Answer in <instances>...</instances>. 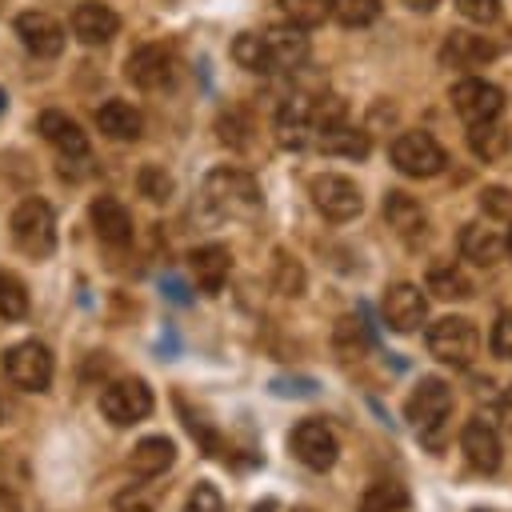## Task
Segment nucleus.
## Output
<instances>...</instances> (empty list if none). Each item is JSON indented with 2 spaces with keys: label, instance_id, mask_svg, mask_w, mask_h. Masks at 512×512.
I'll return each instance as SVG.
<instances>
[{
  "label": "nucleus",
  "instance_id": "nucleus-1",
  "mask_svg": "<svg viewBox=\"0 0 512 512\" xmlns=\"http://www.w3.org/2000/svg\"><path fill=\"white\" fill-rule=\"evenodd\" d=\"M404 416L412 420L420 444L432 448V452H440L444 440H448V424H452V388H448V380L420 376V384L404 400Z\"/></svg>",
  "mask_w": 512,
  "mask_h": 512
},
{
  "label": "nucleus",
  "instance_id": "nucleus-2",
  "mask_svg": "<svg viewBox=\"0 0 512 512\" xmlns=\"http://www.w3.org/2000/svg\"><path fill=\"white\" fill-rule=\"evenodd\" d=\"M204 204L216 212V216H228V220H252L260 208H264V196H260V184L244 172V168H212L204 176Z\"/></svg>",
  "mask_w": 512,
  "mask_h": 512
},
{
  "label": "nucleus",
  "instance_id": "nucleus-3",
  "mask_svg": "<svg viewBox=\"0 0 512 512\" xmlns=\"http://www.w3.org/2000/svg\"><path fill=\"white\" fill-rule=\"evenodd\" d=\"M8 228H12V244L24 256H32V260L52 256V248H56V212H52L48 200H40V196L20 200Z\"/></svg>",
  "mask_w": 512,
  "mask_h": 512
},
{
  "label": "nucleus",
  "instance_id": "nucleus-4",
  "mask_svg": "<svg viewBox=\"0 0 512 512\" xmlns=\"http://www.w3.org/2000/svg\"><path fill=\"white\" fill-rule=\"evenodd\" d=\"M428 352L448 368H472L480 356V332L468 316H440L428 324Z\"/></svg>",
  "mask_w": 512,
  "mask_h": 512
},
{
  "label": "nucleus",
  "instance_id": "nucleus-5",
  "mask_svg": "<svg viewBox=\"0 0 512 512\" xmlns=\"http://www.w3.org/2000/svg\"><path fill=\"white\" fill-rule=\"evenodd\" d=\"M388 152H392V168H396L400 176H412V180L440 176L444 164H448V152L440 148V140H436L432 132H420V128L400 132Z\"/></svg>",
  "mask_w": 512,
  "mask_h": 512
},
{
  "label": "nucleus",
  "instance_id": "nucleus-6",
  "mask_svg": "<svg viewBox=\"0 0 512 512\" xmlns=\"http://www.w3.org/2000/svg\"><path fill=\"white\" fill-rule=\"evenodd\" d=\"M4 376L24 392H48L52 384V352L40 340H20L4 352Z\"/></svg>",
  "mask_w": 512,
  "mask_h": 512
},
{
  "label": "nucleus",
  "instance_id": "nucleus-7",
  "mask_svg": "<svg viewBox=\"0 0 512 512\" xmlns=\"http://www.w3.org/2000/svg\"><path fill=\"white\" fill-rule=\"evenodd\" d=\"M100 412H104L116 428L140 424V420L152 412V388H148L140 376L112 380V384H104V392H100Z\"/></svg>",
  "mask_w": 512,
  "mask_h": 512
},
{
  "label": "nucleus",
  "instance_id": "nucleus-8",
  "mask_svg": "<svg viewBox=\"0 0 512 512\" xmlns=\"http://www.w3.org/2000/svg\"><path fill=\"white\" fill-rule=\"evenodd\" d=\"M308 192H312L316 212L328 216V220H336V224L360 216V208H364V196H360L356 180H348V176H340V172H320V176H312Z\"/></svg>",
  "mask_w": 512,
  "mask_h": 512
},
{
  "label": "nucleus",
  "instance_id": "nucleus-9",
  "mask_svg": "<svg viewBox=\"0 0 512 512\" xmlns=\"http://www.w3.org/2000/svg\"><path fill=\"white\" fill-rule=\"evenodd\" d=\"M448 100H452V108H456V116L464 124H484V120H496L504 112V92L492 80H484V76L456 80L452 92H448Z\"/></svg>",
  "mask_w": 512,
  "mask_h": 512
},
{
  "label": "nucleus",
  "instance_id": "nucleus-10",
  "mask_svg": "<svg viewBox=\"0 0 512 512\" xmlns=\"http://www.w3.org/2000/svg\"><path fill=\"white\" fill-rule=\"evenodd\" d=\"M288 444H292V456L312 472H328L336 464V456H340V440L324 420H300L292 428Z\"/></svg>",
  "mask_w": 512,
  "mask_h": 512
},
{
  "label": "nucleus",
  "instance_id": "nucleus-11",
  "mask_svg": "<svg viewBox=\"0 0 512 512\" xmlns=\"http://www.w3.org/2000/svg\"><path fill=\"white\" fill-rule=\"evenodd\" d=\"M124 76H128L140 92H160V88L172 84V76H176V60H172V52H168L164 44H140V48L128 52V60H124Z\"/></svg>",
  "mask_w": 512,
  "mask_h": 512
},
{
  "label": "nucleus",
  "instance_id": "nucleus-12",
  "mask_svg": "<svg viewBox=\"0 0 512 512\" xmlns=\"http://www.w3.org/2000/svg\"><path fill=\"white\" fill-rule=\"evenodd\" d=\"M12 28H16L20 44H24L32 56H40V60H52V56L64 52V24L52 20L48 12H20Z\"/></svg>",
  "mask_w": 512,
  "mask_h": 512
},
{
  "label": "nucleus",
  "instance_id": "nucleus-13",
  "mask_svg": "<svg viewBox=\"0 0 512 512\" xmlns=\"http://www.w3.org/2000/svg\"><path fill=\"white\" fill-rule=\"evenodd\" d=\"M428 320V296L420 284H392L384 292V324L392 332H416Z\"/></svg>",
  "mask_w": 512,
  "mask_h": 512
},
{
  "label": "nucleus",
  "instance_id": "nucleus-14",
  "mask_svg": "<svg viewBox=\"0 0 512 512\" xmlns=\"http://www.w3.org/2000/svg\"><path fill=\"white\" fill-rule=\"evenodd\" d=\"M496 56H500V44L484 32H464L460 28V32H448L444 44H440V64H448V68H480Z\"/></svg>",
  "mask_w": 512,
  "mask_h": 512
},
{
  "label": "nucleus",
  "instance_id": "nucleus-15",
  "mask_svg": "<svg viewBox=\"0 0 512 512\" xmlns=\"http://www.w3.org/2000/svg\"><path fill=\"white\" fill-rule=\"evenodd\" d=\"M460 448H464V456H468V464L476 472H496L500 468V452L504 448H500V432H496L492 420L472 416L464 424V432H460Z\"/></svg>",
  "mask_w": 512,
  "mask_h": 512
},
{
  "label": "nucleus",
  "instance_id": "nucleus-16",
  "mask_svg": "<svg viewBox=\"0 0 512 512\" xmlns=\"http://www.w3.org/2000/svg\"><path fill=\"white\" fill-rule=\"evenodd\" d=\"M88 216H92V228H96V236L104 244H112V248L132 244V212L116 196H96Z\"/></svg>",
  "mask_w": 512,
  "mask_h": 512
},
{
  "label": "nucleus",
  "instance_id": "nucleus-17",
  "mask_svg": "<svg viewBox=\"0 0 512 512\" xmlns=\"http://www.w3.org/2000/svg\"><path fill=\"white\" fill-rule=\"evenodd\" d=\"M36 128H40V136L64 156V160H80V156H88V136L80 132V124L72 120V116H64V112H40V120H36Z\"/></svg>",
  "mask_w": 512,
  "mask_h": 512
},
{
  "label": "nucleus",
  "instance_id": "nucleus-18",
  "mask_svg": "<svg viewBox=\"0 0 512 512\" xmlns=\"http://www.w3.org/2000/svg\"><path fill=\"white\" fill-rule=\"evenodd\" d=\"M116 32H120V16L108 4H96V0L76 4V12H72V36L80 44H108Z\"/></svg>",
  "mask_w": 512,
  "mask_h": 512
},
{
  "label": "nucleus",
  "instance_id": "nucleus-19",
  "mask_svg": "<svg viewBox=\"0 0 512 512\" xmlns=\"http://www.w3.org/2000/svg\"><path fill=\"white\" fill-rule=\"evenodd\" d=\"M264 48H268L272 72H280V68H300V64L308 60V36H304V28H296V24L268 28V32H264Z\"/></svg>",
  "mask_w": 512,
  "mask_h": 512
},
{
  "label": "nucleus",
  "instance_id": "nucleus-20",
  "mask_svg": "<svg viewBox=\"0 0 512 512\" xmlns=\"http://www.w3.org/2000/svg\"><path fill=\"white\" fill-rule=\"evenodd\" d=\"M276 140L284 148H304L312 140V100L308 96H288L276 112Z\"/></svg>",
  "mask_w": 512,
  "mask_h": 512
},
{
  "label": "nucleus",
  "instance_id": "nucleus-21",
  "mask_svg": "<svg viewBox=\"0 0 512 512\" xmlns=\"http://www.w3.org/2000/svg\"><path fill=\"white\" fill-rule=\"evenodd\" d=\"M460 256L472 260L476 268H492L504 260V236L488 224H464L460 228Z\"/></svg>",
  "mask_w": 512,
  "mask_h": 512
},
{
  "label": "nucleus",
  "instance_id": "nucleus-22",
  "mask_svg": "<svg viewBox=\"0 0 512 512\" xmlns=\"http://www.w3.org/2000/svg\"><path fill=\"white\" fill-rule=\"evenodd\" d=\"M96 128L108 136V140H136L144 132V116L136 104L128 100H104L96 108Z\"/></svg>",
  "mask_w": 512,
  "mask_h": 512
},
{
  "label": "nucleus",
  "instance_id": "nucleus-23",
  "mask_svg": "<svg viewBox=\"0 0 512 512\" xmlns=\"http://www.w3.org/2000/svg\"><path fill=\"white\" fill-rule=\"evenodd\" d=\"M384 216L396 228V236H404L408 244H416L424 236V228H428V216H424L420 200H412L408 192H396V188L384 196Z\"/></svg>",
  "mask_w": 512,
  "mask_h": 512
},
{
  "label": "nucleus",
  "instance_id": "nucleus-24",
  "mask_svg": "<svg viewBox=\"0 0 512 512\" xmlns=\"http://www.w3.org/2000/svg\"><path fill=\"white\" fill-rule=\"evenodd\" d=\"M188 264H192L196 284L212 296V292H220V288H224L228 268H232V256H228V248H220V244H200V248H192Z\"/></svg>",
  "mask_w": 512,
  "mask_h": 512
},
{
  "label": "nucleus",
  "instance_id": "nucleus-25",
  "mask_svg": "<svg viewBox=\"0 0 512 512\" xmlns=\"http://www.w3.org/2000/svg\"><path fill=\"white\" fill-rule=\"evenodd\" d=\"M316 144H320V152H328V156H348V160H364V156L372 152L368 132H364V128H352L348 120L336 124V128H328V132H316Z\"/></svg>",
  "mask_w": 512,
  "mask_h": 512
},
{
  "label": "nucleus",
  "instance_id": "nucleus-26",
  "mask_svg": "<svg viewBox=\"0 0 512 512\" xmlns=\"http://www.w3.org/2000/svg\"><path fill=\"white\" fill-rule=\"evenodd\" d=\"M172 460H176V444H172L168 436H144V440L132 448V472L144 476V480L168 472Z\"/></svg>",
  "mask_w": 512,
  "mask_h": 512
},
{
  "label": "nucleus",
  "instance_id": "nucleus-27",
  "mask_svg": "<svg viewBox=\"0 0 512 512\" xmlns=\"http://www.w3.org/2000/svg\"><path fill=\"white\" fill-rule=\"evenodd\" d=\"M360 512H416L412 496L404 484L396 480H376L368 484V492L360 496Z\"/></svg>",
  "mask_w": 512,
  "mask_h": 512
},
{
  "label": "nucleus",
  "instance_id": "nucleus-28",
  "mask_svg": "<svg viewBox=\"0 0 512 512\" xmlns=\"http://www.w3.org/2000/svg\"><path fill=\"white\" fill-rule=\"evenodd\" d=\"M428 292L440 296V300H468V296H472V280L464 276L460 264L440 260V264L428 268Z\"/></svg>",
  "mask_w": 512,
  "mask_h": 512
},
{
  "label": "nucleus",
  "instance_id": "nucleus-29",
  "mask_svg": "<svg viewBox=\"0 0 512 512\" xmlns=\"http://www.w3.org/2000/svg\"><path fill=\"white\" fill-rule=\"evenodd\" d=\"M468 148L476 160H500L508 148H512V136L508 128H500L496 120H484V124H468Z\"/></svg>",
  "mask_w": 512,
  "mask_h": 512
},
{
  "label": "nucleus",
  "instance_id": "nucleus-30",
  "mask_svg": "<svg viewBox=\"0 0 512 512\" xmlns=\"http://www.w3.org/2000/svg\"><path fill=\"white\" fill-rule=\"evenodd\" d=\"M304 284H308V276H304L300 260L288 252H276L272 256V288L280 296H304Z\"/></svg>",
  "mask_w": 512,
  "mask_h": 512
},
{
  "label": "nucleus",
  "instance_id": "nucleus-31",
  "mask_svg": "<svg viewBox=\"0 0 512 512\" xmlns=\"http://www.w3.org/2000/svg\"><path fill=\"white\" fill-rule=\"evenodd\" d=\"M136 188H140L144 200L168 204L172 192H176V180H172V172H164V164H144V168L136 172Z\"/></svg>",
  "mask_w": 512,
  "mask_h": 512
},
{
  "label": "nucleus",
  "instance_id": "nucleus-32",
  "mask_svg": "<svg viewBox=\"0 0 512 512\" xmlns=\"http://www.w3.org/2000/svg\"><path fill=\"white\" fill-rule=\"evenodd\" d=\"M328 16H336L344 28H368L380 16V0H328Z\"/></svg>",
  "mask_w": 512,
  "mask_h": 512
},
{
  "label": "nucleus",
  "instance_id": "nucleus-33",
  "mask_svg": "<svg viewBox=\"0 0 512 512\" xmlns=\"http://www.w3.org/2000/svg\"><path fill=\"white\" fill-rule=\"evenodd\" d=\"M232 56H236V64L248 68V72H272L264 36H256V32H240V36L232 40Z\"/></svg>",
  "mask_w": 512,
  "mask_h": 512
},
{
  "label": "nucleus",
  "instance_id": "nucleus-34",
  "mask_svg": "<svg viewBox=\"0 0 512 512\" xmlns=\"http://www.w3.org/2000/svg\"><path fill=\"white\" fill-rule=\"evenodd\" d=\"M0 316H4V320H24V316H28V292H24V284H20L12 272H4V268H0Z\"/></svg>",
  "mask_w": 512,
  "mask_h": 512
},
{
  "label": "nucleus",
  "instance_id": "nucleus-35",
  "mask_svg": "<svg viewBox=\"0 0 512 512\" xmlns=\"http://www.w3.org/2000/svg\"><path fill=\"white\" fill-rule=\"evenodd\" d=\"M280 8L296 28H316L328 16V0H280Z\"/></svg>",
  "mask_w": 512,
  "mask_h": 512
},
{
  "label": "nucleus",
  "instance_id": "nucleus-36",
  "mask_svg": "<svg viewBox=\"0 0 512 512\" xmlns=\"http://www.w3.org/2000/svg\"><path fill=\"white\" fill-rule=\"evenodd\" d=\"M348 120V104L340 96H316L312 100V132H328Z\"/></svg>",
  "mask_w": 512,
  "mask_h": 512
},
{
  "label": "nucleus",
  "instance_id": "nucleus-37",
  "mask_svg": "<svg viewBox=\"0 0 512 512\" xmlns=\"http://www.w3.org/2000/svg\"><path fill=\"white\" fill-rule=\"evenodd\" d=\"M216 128H220V140H224V144H232V148H244V144H248V132H252L248 116H244V112H236V108L220 112Z\"/></svg>",
  "mask_w": 512,
  "mask_h": 512
},
{
  "label": "nucleus",
  "instance_id": "nucleus-38",
  "mask_svg": "<svg viewBox=\"0 0 512 512\" xmlns=\"http://www.w3.org/2000/svg\"><path fill=\"white\" fill-rule=\"evenodd\" d=\"M184 512H224V496H220V488L208 484V480H200V484L188 492Z\"/></svg>",
  "mask_w": 512,
  "mask_h": 512
},
{
  "label": "nucleus",
  "instance_id": "nucleus-39",
  "mask_svg": "<svg viewBox=\"0 0 512 512\" xmlns=\"http://www.w3.org/2000/svg\"><path fill=\"white\" fill-rule=\"evenodd\" d=\"M332 340H336V348H344V352H360V348H364V320H360V316H340Z\"/></svg>",
  "mask_w": 512,
  "mask_h": 512
},
{
  "label": "nucleus",
  "instance_id": "nucleus-40",
  "mask_svg": "<svg viewBox=\"0 0 512 512\" xmlns=\"http://www.w3.org/2000/svg\"><path fill=\"white\" fill-rule=\"evenodd\" d=\"M480 208L496 220H512V188H500V184H488L480 192Z\"/></svg>",
  "mask_w": 512,
  "mask_h": 512
},
{
  "label": "nucleus",
  "instance_id": "nucleus-41",
  "mask_svg": "<svg viewBox=\"0 0 512 512\" xmlns=\"http://www.w3.org/2000/svg\"><path fill=\"white\" fill-rule=\"evenodd\" d=\"M456 4V12L464 16V20H472V24H492L496 16H500V0H452Z\"/></svg>",
  "mask_w": 512,
  "mask_h": 512
},
{
  "label": "nucleus",
  "instance_id": "nucleus-42",
  "mask_svg": "<svg viewBox=\"0 0 512 512\" xmlns=\"http://www.w3.org/2000/svg\"><path fill=\"white\" fill-rule=\"evenodd\" d=\"M488 344H492V352H496L500 360H512V312H500V316H496Z\"/></svg>",
  "mask_w": 512,
  "mask_h": 512
},
{
  "label": "nucleus",
  "instance_id": "nucleus-43",
  "mask_svg": "<svg viewBox=\"0 0 512 512\" xmlns=\"http://www.w3.org/2000/svg\"><path fill=\"white\" fill-rule=\"evenodd\" d=\"M496 420L512 432V388H504V392H500V400H496Z\"/></svg>",
  "mask_w": 512,
  "mask_h": 512
},
{
  "label": "nucleus",
  "instance_id": "nucleus-44",
  "mask_svg": "<svg viewBox=\"0 0 512 512\" xmlns=\"http://www.w3.org/2000/svg\"><path fill=\"white\" fill-rule=\"evenodd\" d=\"M0 512H20V500H16V492L0 488Z\"/></svg>",
  "mask_w": 512,
  "mask_h": 512
},
{
  "label": "nucleus",
  "instance_id": "nucleus-45",
  "mask_svg": "<svg viewBox=\"0 0 512 512\" xmlns=\"http://www.w3.org/2000/svg\"><path fill=\"white\" fill-rule=\"evenodd\" d=\"M404 4H408L412 12H432V8L440 4V0H404Z\"/></svg>",
  "mask_w": 512,
  "mask_h": 512
},
{
  "label": "nucleus",
  "instance_id": "nucleus-46",
  "mask_svg": "<svg viewBox=\"0 0 512 512\" xmlns=\"http://www.w3.org/2000/svg\"><path fill=\"white\" fill-rule=\"evenodd\" d=\"M256 512H276V500H264V504H256Z\"/></svg>",
  "mask_w": 512,
  "mask_h": 512
},
{
  "label": "nucleus",
  "instance_id": "nucleus-47",
  "mask_svg": "<svg viewBox=\"0 0 512 512\" xmlns=\"http://www.w3.org/2000/svg\"><path fill=\"white\" fill-rule=\"evenodd\" d=\"M504 252L512 256V228H508V236H504Z\"/></svg>",
  "mask_w": 512,
  "mask_h": 512
},
{
  "label": "nucleus",
  "instance_id": "nucleus-48",
  "mask_svg": "<svg viewBox=\"0 0 512 512\" xmlns=\"http://www.w3.org/2000/svg\"><path fill=\"white\" fill-rule=\"evenodd\" d=\"M4 108H8V96H4V88H0V112H4Z\"/></svg>",
  "mask_w": 512,
  "mask_h": 512
},
{
  "label": "nucleus",
  "instance_id": "nucleus-49",
  "mask_svg": "<svg viewBox=\"0 0 512 512\" xmlns=\"http://www.w3.org/2000/svg\"><path fill=\"white\" fill-rule=\"evenodd\" d=\"M292 512H316V508H304V504H300V508H292Z\"/></svg>",
  "mask_w": 512,
  "mask_h": 512
}]
</instances>
